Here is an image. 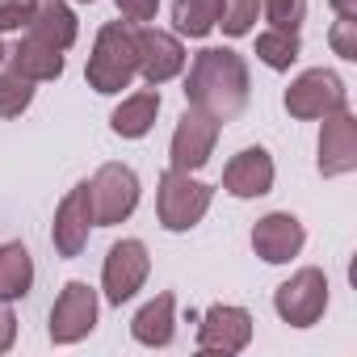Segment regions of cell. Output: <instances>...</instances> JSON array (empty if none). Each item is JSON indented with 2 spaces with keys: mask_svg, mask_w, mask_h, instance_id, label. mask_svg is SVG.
<instances>
[{
  "mask_svg": "<svg viewBox=\"0 0 357 357\" xmlns=\"http://www.w3.org/2000/svg\"><path fill=\"white\" fill-rule=\"evenodd\" d=\"M223 190L231 198H265L273 190V155L265 147H244L223 168Z\"/></svg>",
  "mask_w": 357,
  "mask_h": 357,
  "instance_id": "15",
  "label": "cell"
},
{
  "mask_svg": "<svg viewBox=\"0 0 357 357\" xmlns=\"http://www.w3.org/2000/svg\"><path fill=\"white\" fill-rule=\"evenodd\" d=\"M344 101H349V89H344V80H340L336 72H328V68H311V72L294 76L290 89H286V114L298 118V122L328 118V114L344 109Z\"/></svg>",
  "mask_w": 357,
  "mask_h": 357,
  "instance_id": "5",
  "label": "cell"
},
{
  "mask_svg": "<svg viewBox=\"0 0 357 357\" xmlns=\"http://www.w3.org/2000/svg\"><path fill=\"white\" fill-rule=\"evenodd\" d=\"M303 244H307V231H303V223H298L290 211H273V215L257 219V227H252V252H257L265 265H286V261H294V257L303 252Z\"/></svg>",
  "mask_w": 357,
  "mask_h": 357,
  "instance_id": "13",
  "label": "cell"
},
{
  "mask_svg": "<svg viewBox=\"0 0 357 357\" xmlns=\"http://www.w3.org/2000/svg\"><path fill=\"white\" fill-rule=\"evenodd\" d=\"M80 5H93V0H80Z\"/></svg>",
  "mask_w": 357,
  "mask_h": 357,
  "instance_id": "32",
  "label": "cell"
},
{
  "mask_svg": "<svg viewBox=\"0 0 357 357\" xmlns=\"http://www.w3.org/2000/svg\"><path fill=\"white\" fill-rule=\"evenodd\" d=\"M34 286V261L22 240L0 244V303H17Z\"/></svg>",
  "mask_w": 357,
  "mask_h": 357,
  "instance_id": "20",
  "label": "cell"
},
{
  "mask_svg": "<svg viewBox=\"0 0 357 357\" xmlns=\"http://www.w3.org/2000/svg\"><path fill=\"white\" fill-rule=\"evenodd\" d=\"M273 307H278L282 324H290V328L319 324V315L328 311V278H324V269H315V265L298 269L290 282H282L273 290Z\"/></svg>",
  "mask_w": 357,
  "mask_h": 357,
  "instance_id": "6",
  "label": "cell"
},
{
  "mask_svg": "<svg viewBox=\"0 0 357 357\" xmlns=\"http://www.w3.org/2000/svg\"><path fill=\"white\" fill-rule=\"evenodd\" d=\"M248 97H252V80H248L244 55H236L231 47H206L194 55L190 76H185L190 105L227 122V118H240L248 109Z\"/></svg>",
  "mask_w": 357,
  "mask_h": 357,
  "instance_id": "1",
  "label": "cell"
},
{
  "mask_svg": "<svg viewBox=\"0 0 357 357\" xmlns=\"http://www.w3.org/2000/svg\"><path fill=\"white\" fill-rule=\"evenodd\" d=\"M135 38H139V76L151 89H160L172 76L185 72V47H181V38H176V34L143 22V26H135Z\"/></svg>",
  "mask_w": 357,
  "mask_h": 357,
  "instance_id": "10",
  "label": "cell"
},
{
  "mask_svg": "<svg viewBox=\"0 0 357 357\" xmlns=\"http://www.w3.org/2000/svg\"><path fill=\"white\" fill-rule=\"evenodd\" d=\"M34 13V0H0V34L9 30H26Z\"/></svg>",
  "mask_w": 357,
  "mask_h": 357,
  "instance_id": "27",
  "label": "cell"
},
{
  "mask_svg": "<svg viewBox=\"0 0 357 357\" xmlns=\"http://www.w3.org/2000/svg\"><path fill=\"white\" fill-rule=\"evenodd\" d=\"M151 273V257H147V244L143 240H118L109 252H105V265H101V290L114 307H122L126 298H135L143 290Z\"/></svg>",
  "mask_w": 357,
  "mask_h": 357,
  "instance_id": "8",
  "label": "cell"
},
{
  "mask_svg": "<svg viewBox=\"0 0 357 357\" xmlns=\"http://www.w3.org/2000/svg\"><path fill=\"white\" fill-rule=\"evenodd\" d=\"M261 13L273 30H298L307 22V0H261Z\"/></svg>",
  "mask_w": 357,
  "mask_h": 357,
  "instance_id": "25",
  "label": "cell"
},
{
  "mask_svg": "<svg viewBox=\"0 0 357 357\" xmlns=\"http://www.w3.org/2000/svg\"><path fill=\"white\" fill-rule=\"evenodd\" d=\"M89 194H93V223L97 227H114V223H126L139 206V176L130 164H101L89 181Z\"/></svg>",
  "mask_w": 357,
  "mask_h": 357,
  "instance_id": "4",
  "label": "cell"
},
{
  "mask_svg": "<svg viewBox=\"0 0 357 357\" xmlns=\"http://www.w3.org/2000/svg\"><path fill=\"white\" fill-rule=\"evenodd\" d=\"M5 59H9V51H5V43H0V63H5Z\"/></svg>",
  "mask_w": 357,
  "mask_h": 357,
  "instance_id": "31",
  "label": "cell"
},
{
  "mask_svg": "<svg viewBox=\"0 0 357 357\" xmlns=\"http://www.w3.org/2000/svg\"><path fill=\"white\" fill-rule=\"evenodd\" d=\"M172 332H176V298L172 294H155L130 319V336L139 344H147V349H164L172 340Z\"/></svg>",
  "mask_w": 357,
  "mask_h": 357,
  "instance_id": "17",
  "label": "cell"
},
{
  "mask_svg": "<svg viewBox=\"0 0 357 357\" xmlns=\"http://www.w3.org/2000/svg\"><path fill=\"white\" fill-rule=\"evenodd\" d=\"M353 168H357V118L349 109H336L324 118V130H319V172L349 176Z\"/></svg>",
  "mask_w": 357,
  "mask_h": 357,
  "instance_id": "14",
  "label": "cell"
},
{
  "mask_svg": "<svg viewBox=\"0 0 357 357\" xmlns=\"http://www.w3.org/2000/svg\"><path fill=\"white\" fill-rule=\"evenodd\" d=\"M252 340V315L231 303H215L198 324V349L202 353H240Z\"/></svg>",
  "mask_w": 357,
  "mask_h": 357,
  "instance_id": "12",
  "label": "cell"
},
{
  "mask_svg": "<svg viewBox=\"0 0 357 357\" xmlns=\"http://www.w3.org/2000/svg\"><path fill=\"white\" fill-rule=\"evenodd\" d=\"M13 340H17V315L9 303H0V353H9Z\"/></svg>",
  "mask_w": 357,
  "mask_h": 357,
  "instance_id": "29",
  "label": "cell"
},
{
  "mask_svg": "<svg viewBox=\"0 0 357 357\" xmlns=\"http://www.w3.org/2000/svg\"><path fill=\"white\" fill-rule=\"evenodd\" d=\"M97 328V290L89 282H68L51 307V340L76 344Z\"/></svg>",
  "mask_w": 357,
  "mask_h": 357,
  "instance_id": "9",
  "label": "cell"
},
{
  "mask_svg": "<svg viewBox=\"0 0 357 357\" xmlns=\"http://www.w3.org/2000/svg\"><path fill=\"white\" fill-rule=\"evenodd\" d=\"M298 51H303V43H298V30H265V34H257V59L265 63V68H273V72H286L294 59H298Z\"/></svg>",
  "mask_w": 357,
  "mask_h": 357,
  "instance_id": "22",
  "label": "cell"
},
{
  "mask_svg": "<svg viewBox=\"0 0 357 357\" xmlns=\"http://www.w3.org/2000/svg\"><path fill=\"white\" fill-rule=\"evenodd\" d=\"M215 143H219V118L190 105L176 118V130H172V143H168V168L198 172L215 155Z\"/></svg>",
  "mask_w": 357,
  "mask_h": 357,
  "instance_id": "7",
  "label": "cell"
},
{
  "mask_svg": "<svg viewBox=\"0 0 357 357\" xmlns=\"http://www.w3.org/2000/svg\"><path fill=\"white\" fill-rule=\"evenodd\" d=\"M135 76H139V38H135V26L130 22H105L97 30L93 55L84 63L89 89H97V93L109 97V93L130 89Z\"/></svg>",
  "mask_w": 357,
  "mask_h": 357,
  "instance_id": "2",
  "label": "cell"
},
{
  "mask_svg": "<svg viewBox=\"0 0 357 357\" xmlns=\"http://www.w3.org/2000/svg\"><path fill=\"white\" fill-rule=\"evenodd\" d=\"M257 13H261V0H223V17H219V26H223V34L244 38V34H252Z\"/></svg>",
  "mask_w": 357,
  "mask_h": 357,
  "instance_id": "24",
  "label": "cell"
},
{
  "mask_svg": "<svg viewBox=\"0 0 357 357\" xmlns=\"http://www.w3.org/2000/svg\"><path fill=\"white\" fill-rule=\"evenodd\" d=\"M223 17V0H172V26L185 38H206Z\"/></svg>",
  "mask_w": 357,
  "mask_h": 357,
  "instance_id": "21",
  "label": "cell"
},
{
  "mask_svg": "<svg viewBox=\"0 0 357 357\" xmlns=\"http://www.w3.org/2000/svg\"><path fill=\"white\" fill-rule=\"evenodd\" d=\"M30 101H34V80L22 76V72L9 63L5 72H0V118H17V114H26Z\"/></svg>",
  "mask_w": 357,
  "mask_h": 357,
  "instance_id": "23",
  "label": "cell"
},
{
  "mask_svg": "<svg viewBox=\"0 0 357 357\" xmlns=\"http://www.w3.org/2000/svg\"><path fill=\"white\" fill-rule=\"evenodd\" d=\"M93 227H97V223H93V194H89V181H80V185H72V190L63 194V202H59V211H55V223H51V244H55V252L68 257V261L80 257Z\"/></svg>",
  "mask_w": 357,
  "mask_h": 357,
  "instance_id": "11",
  "label": "cell"
},
{
  "mask_svg": "<svg viewBox=\"0 0 357 357\" xmlns=\"http://www.w3.org/2000/svg\"><path fill=\"white\" fill-rule=\"evenodd\" d=\"M26 34L51 43V47H59V51H68V47L76 43L80 26H76V13L63 5V0H34V13H30Z\"/></svg>",
  "mask_w": 357,
  "mask_h": 357,
  "instance_id": "16",
  "label": "cell"
},
{
  "mask_svg": "<svg viewBox=\"0 0 357 357\" xmlns=\"http://www.w3.org/2000/svg\"><path fill=\"white\" fill-rule=\"evenodd\" d=\"M155 114H160V89H139L122 97V105L109 114V130L122 139H143L155 126Z\"/></svg>",
  "mask_w": 357,
  "mask_h": 357,
  "instance_id": "18",
  "label": "cell"
},
{
  "mask_svg": "<svg viewBox=\"0 0 357 357\" xmlns=\"http://www.w3.org/2000/svg\"><path fill=\"white\" fill-rule=\"evenodd\" d=\"M336 17H357V0H328Z\"/></svg>",
  "mask_w": 357,
  "mask_h": 357,
  "instance_id": "30",
  "label": "cell"
},
{
  "mask_svg": "<svg viewBox=\"0 0 357 357\" xmlns=\"http://www.w3.org/2000/svg\"><path fill=\"white\" fill-rule=\"evenodd\" d=\"M211 202H215V185L198 181L194 172L168 168L160 176V190H155V219L164 231H190L206 219Z\"/></svg>",
  "mask_w": 357,
  "mask_h": 357,
  "instance_id": "3",
  "label": "cell"
},
{
  "mask_svg": "<svg viewBox=\"0 0 357 357\" xmlns=\"http://www.w3.org/2000/svg\"><path fill=\"white\" fill-rule=\"evenodd\" d=\"M328 47L340 55V59H357V17H336L332 30H328Z\"/></svg>",
  "mask_w": 357,
  "mask_h": 357,
  "instance_id": "26",
  "label": "cell"
},
{
  "mask_svg": "<svg viewBox=\"0 0 357 357\" xmlns=\"http://www.w3.org/2000/svg\"><path fill=\"white\" fill-rule=\"evenodd\" d=\"M9 63H13L22 76H30L34 84L63 76V51L51 47V43H43V38H34V34H26V38L17 43V51H9Z\"/></svg>",
  "mask_w": 357,
  "mask_h": 357,
  "instance_id": "19",
  "label": "cell"
},
{
  "mask_svg": "<svg viewBox=\"0 0 357 357\" xmlns=\"http://www.w3.org/2000/svg\"><path fill=\"white\" fill-rule=\"evenodd\" d=\"M114 5H118V13H122L126 22L143 26V22H151V17H155V9H160V0H114Z\"/></svg>",
  "mask_w": 357,
  "mask_h": 357,
  "instance_id": "28",
  "label": "cell"
}]
</instances>
